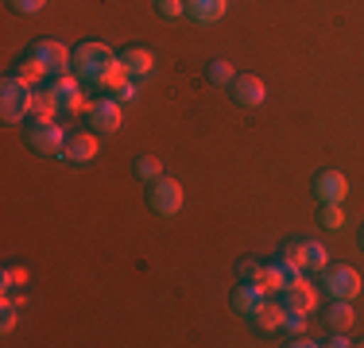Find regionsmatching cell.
Instances as JSON below:
<instances>
[{
    "label": "cell",
    "instance_id": "1",
    "mask_svg": "<svg viewBox=\"0 0 364 348\" xmlns=\"http://www.w3.org/2000/svg\"><path fill=\"white\" fill-rule=\"evenodd\" d=\"M74 77H82V85H90V89H105V93H117L124 82H132L120 55H112L105 43H77Z\"/></svg>",
    "mask_w": 364,
    "mask_h": 348
},
{
    "label": "cell",
    "instance_id": "2",
    "mask_svg": "<svg viewBox=\"0 0 364 348\" xmlns=\"http://www.w3.org/2000/svg\"><path fill=\"white\" fill-rule=\"evenodd\" d=\"M66 136H70V132H66L55 116H31L28 128H23L28 147H31V151H39V155H47V159H63Z\"/></svg>",
    "mask_w": 364,
    "mask_h": 348
},
{
    "label": "cell",
    "instance_id": "3",
    "mask_svg": "<svg viewBox=\"0 0 364 348\" xmlns=\"http://www.w3.org/2000/svg\"><path fill=\"white\" fill-rule=\"evenodd\" d=\"M31 97H36V85H28L20 74H8L0 85V112H4V124H28L31 120Z\"/></svg>",
    "mask_w": 364,
    "mask_h": 348
},
{
    "label": "cell",
    "instance_id": "4",
    "mask_svg": "<svg viewBox=\"0 0 364 348\" xmlns=\"http://www.w3.org/2000/svg\"><path fill=\"white\" fill-rule=\"evenodd\" d=\"M85 120H90V128L97 136H117L120 124H124V104L117 97H97L85 104Z\"/></svg>",
    "mask_w": 364,
    "mask_h": 348
},
{
    "label": "cell",
    "instance_id": "5",
    "mask_svg": "<svg viewBox=\"0 0 364 348\" xmlns=\"http://www.w3.org/2000/svg\"><path fill=\"white\" fill-rule=\"evenodd\" d=\"M147 209L151 213H159V217H175L178 209H182V186H178V178H155V182H147Z\"/></svg>",
    "mask_w": 364,
    "mask_h": 348
},
{
    "label": "cell",
    "instance_id": "6",
    "mask_svg": "<svg viewBox=\"0 0 364 348\" xmlns=\"http://www.w3.org/2000/svg\"><path fill=\"white\" fill-rule=\"evenodd\" d=\"M31 55L39 58V66L47 70V77L74 74V50H66L58 39H39L36 47H31Z\"/></svg>",
    "mask_w": 364,
    "mask_h": 348
},
{
    "label": "cell",
    "instance_id": "7",
    "mask_svg": "<svg viewBox=\"0 0 364 348\" xmlns=\"http://www.w3.org/2000/svg\"><path fill=\"white\" fill-rule=\"evenodd\" d=\"M322 286H326L329 298L353 302L360 294V275H357V267H349V263H333V267L322 271Z\"/></svg>",
    "mask_w": 364,
    "mask_h": 348
},
{
    "label": "cell",
    "instance_id": "8",
    "mask_svg": "<svg viewBox=\"0 0 364 348\" xmlns=\"http://www.w3.org/2000/svg\"><path fill=\"white\" fill-rule=\"evenodd\" d=\"M50 89H55V101H58V116H77L85 109V85L82 77L74 74H63V77H50Z\"/></svg>",
    "mask_w": 364,
    "mask_h": 348
},
{
    "label": "cell",
    "instance_id": "9",
    "mask_svg": "<svg viewBox=\"0 0 364 348\" xmlns=\"http://www.w3.org/2000/svg\"><path fill=\"white\" fill-rule=\"evenodd\" d=\"M101 155V139L97 132H70L66 136V147H63V159L66 163H74V167H85V163H93Z\"/></svg>",
    "mask_w": 364,
    "mask_h": 348
},
{
    "label": "cell",
    "instance_id": "10",
    "mask_svg": "<svg viewBox=\"0 0 364 348\" xmlns=\"http://www.w3.org/2000/svg\"><path fill=\"white\" fill-rule=\"evenodd\" d=\"M294 278H302V267L291 263V259H283V256H275L272 263H267V271H264V290L272 294V298H279Z\"/></svg>",
    "mask_w": 364,
    "mask_h": 348
},
{
    "label": "cell",
    "instance_id": "11",
    "mask_svg": "<svg viewBox=\"0 0 364 348\" xmlns=\"http://www.w3.org/2000/svg\"><path fill=\"white\" fill-rule=\"evenodd\" d=\"M264 302H267L264 283H237V290H232L229 306H232V313H237V317H248V321H252Z\"/></svg>",
    "mask_w": 364,
    "mask_h": 348
},
{
    "label": "cell",
    "instance_id": "12",
    "mask_svg": "<svg viewBox=\"0 0 364 348\" xmlns=\"http://www.w3.org/2000/svg\"><path fill=\"white\" fill-rule=\"evenodd\" d=\"M229 97L237 101L240 109H256V104H264V97H267V85H264V77H256V74H237L229 85Z\"/></svg>",
    "mask_w": 364,
    "mask_h": 348
},
{
    "label": "cell",
    "instance_id": "13",
    "mask_svg": "<svg viewBox=\"0 0 364 348\" xmlns=\"http://www.w3.org/2000/svg\"><path fill=\"white\" fill-rule=\"evenodd\" d=\"M345 194H349V178H345L341 170L326 167V170H318V174H314V197H318V202H333V205H341V202H345Z\"/></svg>",
    "mask_w": 364,
    "mask_h": 348
},
{
    "label": "cell",
    "instance_id": "14",
    "mask_svg": "<svg viewBox=\"0 0 364 348\" xmlns=\"http://www.w3.org/2000/svg\"><path fill=\"white\" fill-rule=\"evenodd\" d=\"M279 302H283V306H287L291 313H310V310L318 306V290L306 283V278H294L287 290L279 294Z\"/></svg>",
    "mask_w": 364,
    "mask_h": 348
},
{
    "label": "cell",
    "instance_id": "15",
    "mask_svg": "<svg viewBox=\"0 0 364 348\" xmlns=\"http://www.w3.org/2000/svg\"><path fill=\"white\" fill-rule=\"evenodd\" d=\"M120 62H124V70H128L132 82H144V77L155 74V55L147 47H124V50H120Z\"/></svg>",
    "mask_w": 364,
    "mask_h": 348
},
{
    "label": "cell",
    "instance_id": "16",
    "mask_svg": "<svg viewBox=\"0 0 364 348\" xmlns=\"http://www.w3.org/2000/svg\"><path fill=\"white\" fill-rule=\"evenodd\" d=\"M229 12V0H186V16L194 23H218Z\"/></svg>",
    "mask_w": 364,
    "mask_h": 348
},
{
    "label": "cell",
    "instance_id": "17",
    "mask_svg": "<svg viewBox=\"0 0 364 348\" xmlns=\"http://www.w3.org/2000/svg\"><path fill=\"white\" fill-rule=\"evenodd\" d=\"M283 321H287V306H283L279 298H267L264 306H259V313L252 317V325H256V329H264V333H279Z\"/></svg>",
    "mask_w": 364,
    "mask_h": 348
},
{
    "label": "cell",
    "instance_id": "18",
    "mask_svg": "<svg viewBox=\"0 0 364 348\" xmlns=\"http://www.w3.org/2000/svg\"><path fill=\"white\" fill-rule=\"evenodd\" d=\"M353 321H357V313H353V302H345V298H329V310H326V325H329V333H349L353 329Z\"/></svg>",
    "mask_w": 364,
    "mask_h": 348
},
{
    "label": "cell",
    "instance_id": "19",
    "mask_svg": "<svg viewBox=\"0 0 364 348\" xmlns=\"http://www.w3.org/2000/svg\"><path fill=\"white\" fill-rule=\"evenodd\" d=\"M302 259H306V271H318L322 275L329 267V251L322 240H302Z\"/></svg>",
    "mask_w": 364,
    "mask_h": 348
},
{
    "label": "cell",
    "instance_id": "20",
    "mask_svg": "<svg viewBox=\"0 0 364 348\" xmlns=\"http://www.w3.org/2000/svg\"><path fill=\"white\" fill-rule=\"evenodd\" d=\"M31 116H55L58 120V101H55V89H36V97H31Z\"/></svg>",
    "mask_w": 364,
    "mask_h": 348
},
{
    "label": "cell",
    "instance_id": "21",
    "mask_svg": "<svg viewBox=\"0 0 364 348\" xmlns=\"http://www.w3.org/2000/svg\"><path fill=\"white\" fill-rule=\"evenodd\" d=\"M205 77H210L213 85H232L237 70H232V62H225V58H213V62L205 66Z\"/></svg>",
    "mask_w": 364,
    "mask_h": 348
},
{
    "label": "cell",
    "instance_id": "22",
    "mask_svg": "<svg viewBox=\"0 0 364 348\" xmlns=\"http://www.w3.org/2000/svg\"><path fill=\"white\" fill-rule=\"evenodd\" d=\"M132 170H136V178H140V182H155V178H163V163L155 159V155H140Z\"/></svg>",
    "mask_w": 364,
    "mask_h": 348
},
{
    "label": "cell",
    "instance_id": "23",
    "mask_svg": "<svg viewBox=\"0 0 364 348\" xmlns=\"http://www.w3.org/2000/svg\"><path fill=\"white\" fill-rule=\"evenodd\" d=\"M264 271H267V263H259V259H240V267H237V278L240 283H264Z\"/></svg>",
    "mask_w": 364,
    "mask_h": 348
},
{
    "label": "cell",
    "instance_id": "24",
    "mask_svg": "<svg viewBox=\"0 0 364 348\" xmlns=\"http://www.w3.org/2000/svg\"><path fill=\"white\" fill-rule=\"evenodd\" d=\"M318 221H322V229H345V209L333 205V202H322V209H318Z\"/></svg>",
    "mask_w": 364,
    "mask_h": 348
},
{
    "label": "cell",
    "instance_id": "25",
    "mask_svg": "<svg viewBox=\"0 0 364 348\" xmlns=\"http://www.w3.org/2000/svg\"><path fill=\"white\" fill-rule=\"evenodd\" d=\"M16 74H20V77H23V82H28V85H36L39 77H47V70L39 66V58H36V55H28V58H23V62H20V70H16Z\"/></svg>",
    "mask_w": 364,
    "mask_h": 348
},
{
    "label": "cell",
    "instance_id": "26",
    "mask_svg": "<svg viewBox=\"0 0 364 348\" xmlns=\"http://www.w3.org/2000/svg\"><path fill=\"white\" fill-rule=\"evenodd\" d=\"M20 306H23V302H12V298H4V313H0V333H12V329H16V317H20Z\"/></svg>",
    "mask_w": 364,
    "mask_h": 348
},
{
    "label": "cell",
    "instance_id": "27",
    "mask_svg": "<svg viewBox=\"0 0 364 348\" xmlns=\"http://www.w3.org/2000/svg\"><path fill=\"white\" fill-rule=\"evenodd\" d=\"M28 267H20V263H12V267H4V290H12V286H28Z\"/></svg>",
    "mask_w": 364,
    "mask_h": 348
},
{
    "label": "cell",
    "instance_id": "28",
    "mask_svg": "<svg viewBox=\"0 0 364 348\" xmlns=\"http://www.w3.org/2000/svg\"><path fill=\"white\" fill-rule=\"evenodd\" d=\"M159 16L163 20H182V16H186V0H159Z\"/></svg>",
    "mask_w": 364,
    "mask_h": 348
},
{
    "label": "cell",
    "instance_id": "29",
    "mask_svg": "<svg viewBox=\"0 0 364 348\" xmlns=\"http://www.w3.org/2000/svg\"><path fill=\"white\" fill-rule=\"evenodd\" d=\"M283 333H291V337L306 333V313H291V310H287V321H283Z\"/></svg>",
    "mask_w": 364,
    "mask_h": 348
},
{
    "label": "cell",
    "instance_id": "30",
    "mask_svg": "<svg viewBox=\"0 0 364 348\" xmlns=\"http://www.w3.org/2000/svg\"><path fill=\"white\" fill-rule=\"evenodd\" d=\"M8 4H12V12H20V16H36L47 0H8Z\"/></svg>",
    "mask_w": 364,
    "mask_h": 348
},
{
    "label": "cell",
    "instance_id": "31",
    "mask_svg": "<svg viewBox=\"0 0 364 348\" xmlns=\"http://www.w3.org/2000/svg\"><path fill=\"white\" fill-rule=\"evenodd\" d=\"M112 97H117L120 104H136V97H140V93H136V82H124L117 93H112Z\"/></svg>",
    "mask_w": 364,
    "mask_h": 348
},
{
    "label": "cell",
    "instance_id": "32",
    "mask_svg": "<svg viewBox=\"0 0 364 348\" xmlns=\"http://www.w3.org/2000/svg\"><path fill=\"white\" fill-rule=\"evenodd\" d=\"M329 344H333V348H349L353 341H349L345 333H337V329H333V337H329Z\"/></svg>",
    "mask_w": 364,
    "mask_h": 348
},
{
    "label": "cell",
    "instance_id": "33",
    "mask_svg": "<svg viewBox=\"0 0 364 348\" xmlns=\"http://www.w3.org/2000/svg\"><path fill=\"white\" fill-rule=\"evenodd\" d=\"M357 240H360V251H364V224H360V232H357Z\"/></svg>",
    "mask_w": 364,
    "mask_h": 348
},
{
    "label": "cell",
    "instance_id": "34",
    "mask_svg": "<svg viewBox=\"0 0 364 348\" xmlns=\"http://www.w3.org/2000/svg\"><path fill=\"white\" fill-rule=\"evenodd\" d=\"M151 4H159V0H151Z\"/></svg>",
    "mask_w": 364,
    "mask_h": 348
}]
</instances>
